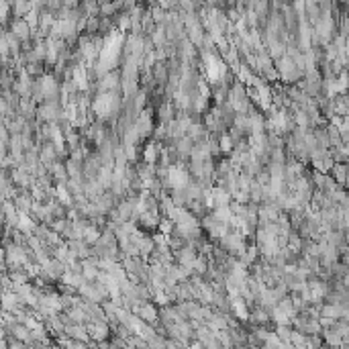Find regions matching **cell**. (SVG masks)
I'll return each instance as SVG.
<instances>
[{
  "mask_svg": "<svg viewBox=\"0 0 349 349\" xmlns=\"http://www.w3.org/2000/svg\"><path fill=\"white\" fill-rule=\"evenodd\" d=\"M121 106V98L113 92H98V96L92 100V113L98 117V119H106V117H113Z\"/></svg>",
  "mask_w": 349,
  "mask_h": 349,
  "instance_id": "1",
  "label": "cell"
},
{
  "mask_svg": "<svg viewBox=\"0 0 349 349\" xmlns=\"http://www.w3.org/2000/svg\"><path fill=\"white\" fill-rule=\"evenodd\" d=\"M333 37H335V20H333L329 8H323L321 18L315 23V39L321 45H329Z\"/></svg>",
  "mask_w": 349,
  "mask_h": 349,
  "instance_id": "2",
  "label": "cell"
},
{
  "mask_svg": "<svg viewBox=\"0 0 349 349\" xmlns=\"http://www.w3.org/2000/svg\"><path fill=\"white\" fill-rule=\"evenodd\" d=\"M37 119L43 123H57V121H68L65 111H61L57 100H45L37 108Z\"/></svg>",
  "mask_w": 349,
  "mask_h": 349,
  "instance_id": "3",
  "label": "cell"
},
{
  "mask_svg": "<svg viewBox=\"0 0 349 349\" xmlns=\"http://www.w3.org/2000/svg\"><path fill=\"white\" fill-rule=\"evenodd\" d=\"M278 72H280V80H284L286 84H292V82H298L304 72L298 68V65L292 61L290 55H284L278 59Z\"/></svg>",
  "mask_w": 349,
  "mask_h": 349,
  "instance_id": "4",
  "label": "cell"
},
{
  "mask_svg": "<svg viewBox=\"0 0 349 349\" xmlns=\"http://www.w3.org/2000/svg\"><path fill=\"white\" fill-rule=\"evenodd\" d=\"M78 31H80L78 20H74V18H59V20H55L53 27H51V37L53 39H72Z\"/></svg>",
  "mask_w": 349,
  "mask_h": 349,
  "instance_id": "5",
  "label": "cell"
},
{
  "mask_svg": "<svg viewBox=\"0 0 349 349\" xmlns=\"http://www.w3.org/2000/svg\"><path fill=\"white\" fill-rule=\"evenodd\" d=\"M168 184L170 188H186L190 184L188 172L178 164V166H170L168 168Z\"/></svg>",
  "mask_w": 349,
  "mask_h": 349,
  "instance_id": "6",
  "label": "cell"
},
{
  "mask_svg": "<svg viewBox=\"0 0 349 349\" xmlns=\"http://www.w3.org/2000/svg\"><path fill=\"white\" fill-rule=\"evenodd\" d=\"M86 327H88L92 343H102V341H106L108 335H111V325H108V321H90Z\"/></svg>",
  "mask_w": 349,
  "mask_h": 349,
  "instance_id": "7",
  "label": "cell"
},
{
  "mask_svg": "<svg viewBox=\"0 0 349 349\" xmlns=\"http://www.w3.org/2000/svg\"><path fill=\"white\" fill-rule=\"evenodd\" d=\"M135 315H139L145 323H151V325H156L158 323V317H160V313H158V309L154 307L151 302H147V300H143V302H139L137 307H133L131 309Z\"/></svg>",
  "mask_w": 349,
  "mask_h": 349,
  "instance_id": "8",
  "label": "cell"
},
{
  "mask_svg": "<svg viewBox=\"0 0 349 349\" xmlns=\"http://www.w3.org/2000/svg\"><path fill=\"white\" fill-rule=\"evenodd\" d=\"M39 158H41V164H45L47 168H51V166L55 164V160L59 158V149L55 147V143H53L51 139L41 145V149H39Z\"/></svg>",
  "mask_w": 349,
  "mask_h": 349,
  "instance_id": "9",
  "label": "cell"
},
{
  "mask_svg": "<svg viewBox=\"0 0 349 349\" xmlns=\"http://www.w3.org/2000/svg\"><path fill=\"white\" fill-rule=\"evenodd\" d=\"M119 84H121V76L113 70L98 78V92H113L115 88H119Z\"/></svg>",
  "mask_w": 349,
  "mask_h": 349,
  "instance_id": "10",
  "label": "cell"
},
{
  "mask_svg": "<svg viewBox=\"0 0 349 349\" xmlns=\"http://www.w3.org/2000/svg\"><path fill=\"white\" fill-rule=\"evenodd\" d=\"M174 257H176V261L180 266H186V268H190L192 264H194V259L198 257L196 255V247H192V245H182L180 249H176L174 251Z\"/></svg>",
  "mask_w": 349,
  "mask_h": 349,
  "instance_id": "11",
  "label": "cell"
},
{
  "mask_svg": "<svg viewBox=\"0 0 349 349\" xmlns=\"http://www.w3.org/2000/svg\"><path fill=\"white\" fill-rule=\"evenodd\" d=\"M12 33L20 41H29L31 39V33H33V27L29 25V20L25 16H18V18H14V23H12Z\"/></svg>",
  "mask_w": 349,
  "mask_h": 349,
  "instance_id": "12",
  "label": "cell"
},
{
  "mask_svg": "<svg viewBox=\"0 0 349 349\" xmlns=\"http://www.w3.org/2000/svg\"><path fill=\"white\" fill-rule=\"evenodd\" d=\"M135 127H137V131H139V137H141V139L149 137L151 131H154V121H151V115H149L147 111H143V113L139 115V119L135 121Z\"/></svg>",
  "mask_w": 349,
  "mask_h": 349,
  "instance_id": "13",
  "label": "cell"
},
{
  "mask_svg": "<svg viewBox=\"0 0 349 349\" xmlns=\"http://www.w3.org/2000/svg\"><path fill=\"white\" fill-rule=\"evenodd\" d=\"M72 80L78 84L80 92H86V90L90 88V82H88V70H86L82 63H80V65H76V68L72 70Z\"/></svg>",
  "mask_w": 349,
  "mask_h": 349,
  "instance_id": "14",
  "label": "cell"
},
{
  "mask_svg": "<svg viewBox=\"0 0 349 349\" xmlns=\"http://www.w3.org/2000/svg\"><path fill=\"white\" fill-rule=\"evenodd\" d=\"M16 229H18V231H23L25 235L35 233V229H37L35 216H33L31 212H18V223H16Z\"/></svg>",
  "mask_w": 349,
  "mask_h": 349,
  "instance_id": "15",
  "label": "cell"
},
{
  "mask_svg": "<svg viewBox=\"0 0 349 349\" xmlns=\"http://www.w3.org/2000/svg\"><path fill=\"white\" fill-rule=\"evenodd\" d=\"M231 311L235 313V317L239 319V321H249V309H247V304H245V300H243V296H235V298H231Z\"/></svg>",
  "mask_w": 349,
  "mask_h": 349,
  "instance_id": "16",
  "label": "cell"
},
{
  "mask_svg": "<svg viewBox=\"0 0 349 349\" xmlns=\"http://www.w3.org/2000/svg\"><path fill=\"white\" fill-rule=\"evenodd\" d=\"M309 286H311V292H313V304H319L327 294H329V286L321 280H309Z\"/></svg>",
  "mask_w": 349,
  "mask_h": 349,
  "instance_id": "17",
  "label": "cell"
},
{
  "mask_svg": "<svg viewBox=\"0 0 349 349\" xmlns=\"http://www.w3.org/2000/svg\"><path fill=\"white\" fill-rule=\"evenodd\" d=\"M331 176L335 178V182L339 184V186H343V184H347V176H349V168L345 166V164H339V162H335V166H333V170L329 172Z\"/></svg>",
  "mask_w": 349,
  "mask_h": 349,
  "instance_id": "18",
  "label": "cell"
},
{
  "mask_svg": "<svg viewBox=\"0 0 349 349\" xmlns=\"http://www.w3.org/2000/svg\"><path fill=\"white\" fill-rule=\"evenodd\" d=\"M18 108H20V115H23L25 119H33V117L37 115V108H35V98H20Z\"/></svg>",
  "mask_w": 349,
  "mask_h": 349,
  "instance_id": "19",
  "label": "cell"
},
{
  "mask_svg": "<svg viewBox=\"0 0 349 349\" xmlns=\"http://www.w3.org/2000/svg\"><path fill=\"white\" fill-rule=\"evenodd\" d=\"M49 174H51V178L55 182H68L70 180V174H68V168H65L63 164H53L49 168Z\"/></svg>",
  "mask_w": 349,
  "mask_h": 349,
  "instance_id": "20",
  "label": "cell"
},
{
  "mask_svg": "<svg viewBox=\"0 0 349 349\" xmlns=\"http://www.w3.org/2000/svg\"><path fill=\"white\" fill-rule=\"evenodd\" d=\"M194 143H198V141H204L206 139V129L202 127V125H198V123H192L190 127H188V133H186Z\"/></svg>",
  "mask_w": 349,
  "mask_h": 349,
  "instance_id": "21",
  "label": "cell"
},
{
  "mask_svg": "<svg viewBox=\"0 0 349 349\" xmlns=\"http://www.w3.org/2000/svg\"><path fill=\"white\" fill-rule=\"evenodd\" d=\"M270 315H272V321H274L276 325H292V323H294L292 317H290L288 313H284V311L278 309V307H274V309L270 311Z\"/></svg>",
  "mask_w": 349,
  "mask_h": 349,
  "instance_id": "22",
  "label": "cell"
},
{
  "mask_svg": "<svg viewBox=\"0 0 349 349\" xmlns=\"http://www.w3.org/2000/svg\"><path fill=\"white\" fill-rule=\"evenodd\" d=\"M212 214H214L221 223H229V225H231V219H233V214H235V212H233L231 204H225V206H216Z\"/></svg>",
  "mask_w": 349,
  "mask_h": 349,
  "instance_id": "23",
  "label": "cell"
},
{
  "mask_svg": "<svg viewBox=\"0 0 349 349\" xmlns=\"http://www.w3.org/2000/svg\"><path fill=\"white\" fill-rule=\"evenodd\" d=\"M311 115L307 111H302V108H296L294 106V125L296 127H304V129H309L311 127Z\"/></svg>",
  "mask_w": 349,
  "mask_h": 349,
  "instance_id": "24",
  "label": "cell"
},
{
  "mask_svg": "<svg viewBox=\"0 0 349 349\" xmlns=\"http://www.w3.org/2000/svg\"><path fill=\"white\" fill-rule=\"evenodd\" d=\"M65 168H68V174H70V178H80L84 180V170H82V162L78 160H68V164H65Z\"/></svg>",
  "mask_w": 349,
  "mask_h": 349,
  "instance_id": "25",
  "label": "cell"
},
{
  "mask_svg": "<svg viewBox=\"0 0 349 349\" xmlns=\"http://www.w3.org/2000/svg\"><path fill=\"white\" fill-rule=\"evenodd\" d=\"M100 235H102V233H100L94 225H88V227L84 229V241L88 243V245H96V243L100 241Z\"/></svg>",
  "mask_w": 349,
  "mask_h": 349,
  "instance_id": "26",
  "label": "cell"
},
{
  "mask_svg": "<svg viewBox=\"0 0 349 349\" xmlns=\"http://www.w3.org/2000/svg\"><path fill=\"white\" fill-rule=\"evenodd\" d=\"M158 145L156 143H147L145 147H143V162H147V164H151L154 166L156 162H158Z\"/></svg>",
  "mask_w": 349,
  "mask_h": 349,
  "instance_id": "27",
  "label": "cell"
},
{
  "mask_svg": "<svg viewBox=\"0 0 349 349\" xmlns=\"http://www.w3.org/2000/svg\"><path fill=\"white\" fill-rule=\"evenodd\" d=\"M233 145H235V139L231 137V133H223L219 139V147L223 154H233Z\"/></svg>",
  "mask_w": 349,
  "mask_h": 349,
  "instance_id": "28",
  "label": "cell"
},
{
  "mask_svg": "<svg viewBox=\"0 0 349 349\" xmlns=\"http://www.w3.org/2000/svg\"><path fill=\"white\" fill-rule=\"evenodd\" d=\"M266 121L261 115H251V133H264Z\"/></svg>",
  "mask_w": 349,
  "mask_h": 349,
  "instance_id": "29",
  "label": "cell"
},
{
  "mask_svg": "<svg viewBox=\"0 0 349 349\" xmlns=\"http://www.w3.org/2000/svg\"><path fill=\"white\" fill-rule=\"evenodd\" d=\"M276 333H278V337H280L282 341H286V343H292L290 339H292V333H294V329H290V325H278Z\"/></svg>",
  "mask_w": 349,
  "mask_h": 349,
  "instance_id": "30",
  "label": "cell"
},
{
  "mask_svg": "<svg viewBox=\"0 0 349 349\" xmlns=\"http://www.w3.org/2000/svg\"><path fill=\"white\" fill-rule=\"evenodd\" d=\"M151 16H154V20L158 25H166V20H168V12L164 6H156L154 10H151Z\"/></svg>",
  "mask_w": 349,
  "mask_h": 349,
  "instance_id": "31",
  "label": "cell"
},
{
  "mask_svg": "<svg viewBox=\"0 0 349 349\" xmlns=\"http://www.w3.org/2000/svg\"><path fill=\"white\" fill-rule=\"evenodd\" d=\"M117 8H119V2H104V4H100V12L104 16H113L117 12Z\"/></svg>",
  "mask_w": 349,
  "mask_h": 349,
  "instance_id": "32",
  "label": "cell"
},
{
  "mask_svg": "<svg viewBox=\"0 0 349 349\" xmlns=\"http://www.w3.org/2000/svg\"><path fill=\"white\" fill-rule=\"evenodd\" d=\"M178 4L182 6V10H184V12H192V10H194V6H196L194 0H178Z\"/></svg>",
  "mask_w": 349,
  "mask_h": 349,
  "instance_id": "33",
  "label": "cell"
},
{
  "mask_svg": "<svg viewBox=\"0 0 349 349\" xmlns=\"http://www.w3.org/2000/svg\"><path fill=\"white\" fill-rule=\"evenodd\" d=\"M156 78L162 82V80H166V65L164 63H158L156 65Z\"/></svg>",
  "mask_w": 349,
  "mask_h": 349,
  "instance_id": "34",
  "label": "cell"
},
{
  "mask_svg": "<svg viewBox=\"0 0 349 349\" xmlns=\"http://www.w3.org/2000/svg\"><path fill=\"white\" fill-rule=\"evenodd\" d=\"M341 35L349 37V18H345V20H343V25H341Z\"/></svg>",
  "mask_w": 349,
  "mask_h": 349,
  "instance_id": "35",
  "label": "cell"
},
{
  "mask_svg": "<svg viewBox=\"0 0 349 349\" xmlns=\"http://www.w3.org/2000/svg\"><path fill=\"white\" fill-rule=\"evenodd\" d=\"M339 206H341V208H343V210H345V212H349V194H347V196H345V200H343V202H341V204H339Z\"/></svg>",
  "mask_w": 349,
  "mask_h": 349,
  "instance_id": "36",
  "label": "cell"
},
{
  "mask_svg": "<svg viewBox=\"0 0 349 349\" xmlns=\"http://www.w3.org/2000/svg\"><path fill=\"white\" fill-rule=\"evenodd\" d=\"M345 70L349 72V53H347V63H345Z\"/></svg>",
  "mask_w": 349,
  "mask_h": 349,
  "instance_id": "37",
  "label": "cell"
},
{
  "mask_svg": "<svg viewBox=\"0 0 349 349\" xmlns=\"http://www.w3.org/2000/svg\"><path fill=\"white\" fill-rule=\"evenodd\" d=\"M194 2H196V0H194Z\"/></svg>",
  "mask_w": 349,
  "mask_h": 349,
  "instance_id": "38",
  "label": "cell"
}]
</instances>
